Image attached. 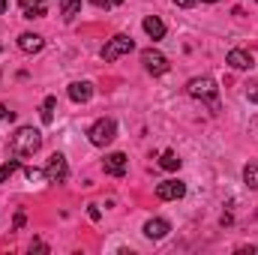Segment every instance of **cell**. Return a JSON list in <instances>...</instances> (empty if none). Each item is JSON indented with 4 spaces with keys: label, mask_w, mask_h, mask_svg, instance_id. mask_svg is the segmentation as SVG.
<instances>
[{
    "label": "cell",
    "mask_w": 258,
    "mask_h": 255,
    "mask_svg": "<svg viewBox=\"0 0 258 255\" xmlns=\"http://www.w3.org/2000/svg\"><path fill=\"white\" fill-rule=\"evenodd\" d=\"M186 93H189L192 99H198V102H204L210 111H222V105H219V87H216L213 78H207V75L192 78V81L186 84Z\"/></svg>",
    "instance_id": "6da1fadb"
},
{
    "label": "cell",
    "mask_w": 258,
    "mask_h": 255,
    "mask_svg": "<svg viewBox=\"0 0 258 255\" xmlns=\"http://www.w3.org/2000/svg\"><path fill=\"white\" fill-rule=\"evenodd\" d=\"M42 147V132L33 126H18V132L12 135V153L15 156H33Z\"/></svg>",
    "instance_id": "7a4b0ae2"
},
{
    "label": "cell",
    "mask_w": 258,
    "mask_h": 255,
    "mask_svg": "<svg viewBox=\"0 0 258 255\" xmlns=\"http://www.w3.org/2000/svg\"><path fill=\"white\" fill-rule=\"evenodd\" d=\"M114 135H117V123H114L111 117H99L93 126L87 129V138H90V144H96V147H108V144L114 141Z\"/></svg>",
    "instance_id": "3957f363"
},
{
    "label": "cell",
    "mask_w": 258,
    "mask_h": 255,
    "mask_svg": "<svg viewBox=\"0 0 258 255\" xmlns=\"http://www.w3.org/2000/svg\"><path fill=\"white\" fill-rule=\"evenodd\" d=\"M132 48H135V42H132L129 36H123V33H117L114 39H108V42H105V48H102V60H105V63H111V60H117V57L129 54Z\"/></svg>",
    "instance_id": "277c9868"
},
{
    "label": "cell",
    "mask_w": 258,
    "mask_h": 255,
    "mask_svg": "<svg viewBox=\"0 0 258 255\" xmlns=\"http://www.w3.org/2000/svg\"><path fill=\"white\" fill-rule=\"evenodd\" d=\"M69 177V165H66V156L63 153H54L45 165V183H66Z\"/></svg>",
    "instance_id": "5b68a950"
},
{
    "label": "cell",
    "mask_w": 258,
    "mask_h": 255,
    "mask_svg": "<svg viewBox=\"0 0 258 255\" xmlns=\"http://www.w3.org/2000/svg\"><path fill=\"white\" fill-rule=\"evenodd\" d=\"M141 63H144V69H147L150 75H165L168 66H171L162 51H153V48H144V51H141Z\"/></svg>",
    "instance_id": "8992f818"
},
{
    "label": "cell",
    "mask_w": 258,
    "mask_h": 255,
    "mask_svg": "<svg viewBox=\"0 0 258 255\" xmlns=\"http://www.w3.org/2000/svg\"><path fill=\"white\" fill-rule=\"evenodd\" d=\"M183 195H186V183H180V180H162V183H156V198L159 201H177Z\"/></svg>",
    "instance_id": "52a82bcc"
},
{
    "label": "cell",
    "mask_w": 258,
    "mask_h": 255,
    "mask_svg": "<svg viewBox=\"0 0 258 255\" xmlns=\"http://www.w3.org/2000/svg\"><path fill=\"white\" fill-rule=\"evenodd\" d=\"M102 168H105V174H111V177H123L129 171L126 153H108V156L102 159Z\"/></svg>",
    "instance_id": "ba28073f"
},
{
    "label": "cell",
    "mask_w": 258,
    "mask_h": 255,
    "mask_svg": "<svg viewBox=\"0 0 258 255\" xmlns=\"http://www.w3.org/2000/svg\"><path fill=\"white\" fill-rule=\"evenodd\" d=\"M171 231V225H168V219H147L144 222V237H150V240H162L165 234Z\"/></svg>",
    "instance_id": "9c48e42d"
},
{
    "label": "cell",
    "mask_w": 258,
    "mask_h": 255,
    "mask_svg": "<svg viewBox=\"0 0 258 255\" xmlns=\"http://www.w3.org/2000/svg\"><path fill=\"white\" fill-rule=\"evenodd\" d=\"M18 48H21L24 54H36V51L45 48V39H42L39 33H21V36H18Z\"/></svg>",
    "instance_id": "30bf717a"
},
{
    "label": "cell",
    "mask_w": 258,
    "mask_h": 255,
    "mask_svg": "<svg viewBox=\"0 0 258 255\" xmlns=\"http://www.w3.org/2000/svg\"><path fill=\"white\" fill-rule=\"evenodd\" d=\"M24 18H42L48 12V0H18Z\"/></svg>",
    "instance_id": "8fae6325"
},
{
    "label": "cell",
    "mask_w": 258,
    "mask_h": 255,
    "mask_svg": "<svg viewBox=\"0 0 258 255\" xmlns=\"http://www.w3.org/2000/svg\"><path fill=\"white\" fill-rule=\"evenodd\" d=\"M93 96V84L90 81H72L69 84V99L72 102H87Z\"/></svg>",
    "instance_id": "7c38bea8"
},
{
    "label": "cell",
    "mask_w": 258,
    "mask_h": 255,
    "mask_svg": "<svg viewBox=\"0 0 258 255\" xmlns=\"http://www.w3.org/2000/svg\"><path fill=\"white\" fill-rule=\"evenodd\" d=\"M225 60H228L231 69H249V66H252V54H246L243 48H231Z\"/></svg>",
    "instance_id": "4fadbf2b"
},
{
    "label": "cell",
    "mask_w": 258,
    "mask_h": 255,
    "mask_svg": "<svg viewBox=\"0 0 258 255\" xmlns=\"http://www.w3.org/2000/svg\"><path fill=\"white\" fill-rule=\"evenodd\" d=\"M144 33H147L150 39H162V36H165V24H162V18L147 15V18H144Z\"/></svg>",
    "instance_id": "5bb4252c"
},
{
    "label": "cell",
    "mask_w": 258,
    "mask_h": 255,
    "mask_svg": "<svg viewBox=\"0 0 258 255\" xmlns=\"http://www.w3.org/2000/svg\"><path fill=\"white\" fill-rule=\"evenodd\" d=\"M78 12H81V0H60V15H63V21H72Z\"/></svg>",
    "instance_id": "9a60e30c"
},
{
    "label": "cell",
    "mask_w": 258,
    "mask_h": 255,
    "mask_svg": "<svg viewBox=\"0 0 258 255\" xmlns=\"http://www.w3.org/2000/svg\"><path fill=\"white\" fill-rule=\"evenodd\" d=\"M243 183H246L249 189H258V159L243 168Z\"/></svg>",
    "instance_id": "2e32d148"
},
{
    "label": "cell",
    "mask_w": 258,
    "mask_h": 255,
    "mask_svg": "<svg viewBox=\"0 0 258 255\" xmlns=\"http://www.w3.org/2000/svg\"><path fill=\"white\" fill-rule=\"evenodd\" d=\"M54 108H57V99L54 96H45V102H42V123H51L54 120Z\"/></svg>",
    "instance_id": "e0dca14e"
},
{
    "label": "cell",
    "mask_w": 258,
    "mask_h": 255,
    "mask_svg": "<svg viewBox=\"0 0 258 255\" xmlns=\"http://www.w3.org/2000/svg\"><path fill=\"white\" fill-rule=\"evenodd\" d=\"M159 165H162L165 171H177V168H180V159H177V153H174V150H165V153H162V159H159Z\"/></svg>",
    "instance_id": "ac0fdd59"
},
{
    "label": "cell",
    "mask_w": 258,
    "mask_h": 255,
    "mask_svg": "<svg viewBox=\"0 0 258 255\" xmlns=\"http://www.w3.org/2000/svg\"><path fill=\"white\" fill-rule=\"evenodd\" d=\"M18 168H21V162H18V159H9V162H3V165H0V183H6V180H9V177L18 171Z\"/></svg>",
    "instance_id": "d6986e66"
},
{
    "label": "cell",
    "mask_w": 258,
    "mask_h": 255,
    "mask_svg": "<svg viewBox=\"0 0 258 255\" xmlns=\"http://www.w3.org/2000/svg\"><path fill=\"white\" fill-rule=\"evenodd\" d=\"M243 93H246V99H249V102H258V81H249Z\"/></svg>",
    "instance_id": "ffe728a7"
},
{
    "label": "cell",
    "mask_w": 258,
    "mask_h": 255,
    "mask_svg": "<svg viewBox=\"0 0 258 255\" xmlns=\"http://www.w3.org/2000/svg\"><path fill=\"white\" fill-rule=\"evenodd\" d=\"M24 174H27V180H39V177H45V171H39V168H24Z\"/></svg>",
    "instance_id": "44dd1931"
},
{
    "label": "cell",
    "mask_w": 258,
    "mask_h": 255,
    "mask_svg": "<svg viewBox=\"0 0 258 255\" xmlns=\"http://www.w3.org/2000/svg\"><path fill=\"white\" fill-rule=\"evenodd\" d=\"M15 117V111H9L6 105H0V120H12Z\"/></svg>",
    "instance_id": "7402d4cb"
},
{
    "label": "cell",
    "mask_w": 258,
    "mask_h": 255,
    "mask_svg": "<svg viewBox=\"0 0 258 255\" xmlns=\"http://www.w3.org/2000/svg\"><path fill=\"white\" fill-rule=\"evenodd\" d=\"M30 249H36V252H48V246H45L42 240H33V243H30Z\"/></svg>",
    "instance_id": "603a6c76"
},
{
    "label": "cell",
    "mask_w": 258,
    "mask_h": 255,
    "mask_svg": "<svg viewBox=\"0 0 258 255\" xmlns=\"http://www.w3.org/2000/svg\"><path fill=\"white\" fill-rule=\"evenodd\" d=\"M195 3H198V0H174V6H180V9H189Z\"/></svg>",
    "instance_id": "cb8c5ba5"
},
{
    "label": "cell",
    "mask_w": 258,
    "mask_h": 255,
    "mask_svg": "<svg viewBox=\"0 0 258 255\" xmlns=\"http://www.w3.org/2000/svg\"><path fill=\"white\" fill-rule=\"evenodd\" d=\"M90 3L99 6V9H108V6H111V0H90Z\"/></svg>",
    "instance_id": "d4e9b609"
},
{
    "label": "cell",
    "mask_w": 258,
    "mask_h": 255,
    "mask_svg": "<svg viewBox=\"0 0 258 255\" xmlns=\"http://www.w3.org/2000/svg\"><path fill=\"white\" fill-rule=\"evenodd\" d=\"M6 6H9V3H6V0H0V12H6Z\"/></svg>",
    "instance_id": "484cf974"
},
{
    "label": "cell",
    "mask_w": 258,
    "mask_h": 255,
    "mask_svg": "<svg viewBox=\"0 0 258 255\" xmlns=\"http://www.w3.org/2000/svg\"><path fill=\"white\" fill-rule=\"evenodd\" d=\"M111 3H114V6H117V3H123V0H111Z\"/></svg>",
    "instance_id": "4316f807"
},
{
    "label": "cell",
    "mask_w": 258,
    "mask_h": 255,
    "mask_svg": "<svg viewBox=\"0 0 258 255\" xmlns=\"http://www.w3.org/2000/svg\"><path fill=\"white\" fill-rule=\"evenodd\" d=\"M204 3H216V0H204Z\"/></svg>",
    "instance_id": "83f0119b"
}]
</instances>
